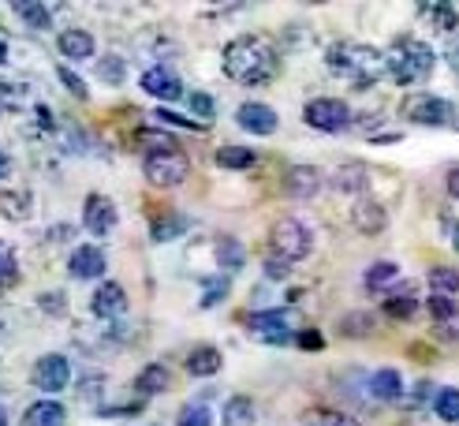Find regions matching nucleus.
<instances>
[{"label": "nucleus", "instance_id": "obj_1", "mask_svg": "<svg viewBox=\"0 0 459 426\" xmlns=\"http://www.w3.org/2000/svg\"><path fill=\"white\" fill-rule=\"evenodd\" d=\"M221 67L239 86H265L281 75V53L265 34H239L224 45Z\"/></svg>", "mask_w": 459, "mask_h": 426}, {"label": "nucleus", "instance_id": "obj_2", "mask_svg": "<svg viewBox=\"0 0 459 426\" xmlns=\"http://www.w3.org/2000/svg\"><path fill=\"white\" fill-rule=\"evenodd\" d=\"M325 67L348 86L370 90L385 79V53L374 49V45H366V41L343 38V41H333L325 49Z\"/></svg>", "mask_w": 459, "mask_h": 426}, {"label": "nucleus", "instance_id": "obj_3", "mask_svg": "<svg viewBox=\"0 0 459 426\" xmlns=\"http://www.w3.org/2000/svg\"><path fill=\"white\" fill-rule=\"evenodd\" d=\"M433 67H437V53L429 49L422 38H396L393 45L385 49V75L393 79L396 86H419L433 75Z\"/></svg>", "mask_w": 459, "mask_h": 426}, {"label": "nucleus", "instance_id": "obj_4", "mask_svg": "<svg viewBox=\"0 0 459 426\" xmlns=\"http://www.w3.org/2000/svg\"><path fill=\"white\" fill-rule=\"evenodd\" d=\"M314 251V229L299 217H281L277 224L269 229V247L265 255H277L284 262H303Z\"/></svg>", "mask_w": 459, "mask_h": 426}, {"label": "nucleus", "instance_id": "obj_5", "mask_svg": "<svg viewBox=\"0 0 459 426\" xmlns=\"http://www.w3.org/2000/svg\"><path fill=\"white\" fill-rule=\"evenodd\" d=\"M400 117L407 124H419V127H448L455 120V105L448 98L437 94H426V90H415L400 101Z\"/></svg>", "mask_w": 459, "mask_h": 426}, {"label": "nucleus", "instance_id": "obj_6", "mask_svg": "<svg viewBox=\"0 0 459 426\" xmlns=\"http://www.w3.org/2000/svg\"><path fill=\"white\" fill-rule=\"evenodd\" d=\"M247 333L262 344H291L299 336V326H295V314L291 310H255L247 314Z\"/></svg>", "mask_w": 459, "mask_h": 426}, {"label": "nucleus", "instance_id": "obj_7", "mask_svg": "<svg viewBox=\"0 0 459 426\" xmlns=\"http://www.w3.org/2000/svg\"><path fill=\"white\" fill-rule=\"evenodd\" d=\"M303 120L321 135H340L355 124V112L343 98H310L303 105Z\"/></svg>", "mask_w": 459, "mask_h": 426}, {"label": "nucleus", "instance_id": "obj_8", "mask_svg": "<svg viewBox=\"0 0 459 426\" xmlns=\"http://www.w3.org/2000/svg\"><path fill=\"white\" fill-rule=\"evenodd\" d=\"M143 176L153 187H179L183 179L191 176V157L183 150H169V153H146L143 157Z\"/></svg>", "mask_w": 459, "mask_h": 426}, {"label": "nucleus", "instance_id": "obj_9", "mask_svg": "<svg viewBox=\"0 0 459 426\" xmlns=\"http://www.w3.org/2000/svg\"><path fill=\"white\" fill-rule=\"evenodd\" d=\"M30 378H34V386H38L45 396L64 393V389H67V381H72V363H67V355L49 352V355H41L38 363H34Z\"/></svg>", "mask_w": 459, "mask_h": 426}, {"label": "nucleus", "instance_id": "obj_10", "mask_svg": "<svg viewBox=\"0 0 459 426\" xmlns=\"http://www.w3.org/2000/svg\"><path fill=\"white\" fill-rule=\"evenodd\" d=\"M82 224H86V232H94V236H112L117 232V224H120V210H117V202L105 198V195H86L82 202Z\"/></svg>", "mask_w": 459, "mask_h": 426}, {"label": "nucleus", "instance_id": "obj_11", "mask_svg": "<svg viewBox=\"0 0 459 426\" xmlns=\"http://www.w3.org/2000/svg\"><path fill=\"white\" fill-rule=\"evenodd\" d=\"M105 269H108V255L94 243H79L75 251L67 255V274L75 281H98V277H105Z\"/></svg>", "mask_w": 459, "mask_h": 426}, {"label": "nucleus", "instance_id": "obj_12", "mask_svg": "<svg viewBox=\"0 0 459 426\" xmlns=\"http://www.w3.org/2000/svg\"><path fill=\"white\" fill-rule=\"evenodd\" d=\"M321 187H325V172L314 169V165H291V169L284 172V191H288L291 198H299V202L314 198Z\"/></svg>", "mask_w": 459, "mask_h": 426}, {"label": "nucleus", "instance_id": "obj_13", "mask_svg": "<svg viewBox=\"0 0 459 426\" xmlns=\"http://www.w3.org/2000/svg\"><path fill=\"white\" fill-rule=\"evenodd\" d=\"M236 124L247 131V135H273L277 131V109H269L262 101H243L236 109Z\"/></svg>", "mask_w": 459, "mask_h": 426}, {"label": "nucleus", "instance_id": "obj_14", "mask_svg": "<svg viewBox=\"0 0 459 426\" xmlns=\"http://www.w3.org/2000/svg\"><path fill=\"white\" fill-rule=\"evenodd\" d=\"M90 310L98 314V318H120V314H127V291L117 284V281H105L98 284V291L90 296Z\"/></svg>", "mask_w": 459, "mask_h": 426}, {"label": "nucleus", "instance_id": "obj_15", "mask_svg": "<svg viewBox=\"0 0 459 426\" xmlns=\"http://www.w3.org/2000/svg\"><path fill=\"white\" fill-rule=\"evenodd\" d=\"M426 310H429L433 326H437L448 341H459V300L455 296H429Z\"/></svg>", "mask_w": 459, "mask_h": 426}, {"label": "nucleus", "instance_id": "obj_16", "mask_svg": "<svg viewBox=\"0 0 459 426\" xmlns=\"http://www.w3.org/2000/svg\"><path fill=\"white\" fill-rule=\"evenodd\" d=\"M56 49L64 53V60H90L98 53V41L82 27H67V30L56 34Z\"/></svg>", "mask_w": 459, "mask_h": 426}, {"label": "nucleus", "instance_id": "obj_17", "mask_svg": "<svg viewBox=\"0 0 459 426\" xmlns=\"http://www.w3.org/2000/svg\"><path fill=\"white\" fill-rule=\"evenodd\" d=\"M351 221H355V229H359V232L377 236L385 224H388V213H385V206H381L377 198L362 195V198H355V206H351Z\"/></svg>", "mask_w": 459, "mask_h": 426}, {"label": "nucleus", "instance_id": "obj_18", "mask_svg": "<svg viewBox=\"0 0 459 426\" xmlns=\"http://www.w3.org/2000/svg\"><path fill=\"white\" fill-rule=\"evenodd\" d=\"M139 83H143L146 94H150V98H157V101H179V94H183L179 79L169 72V67H146Z\"/></svg>", "mask_w": 459, "mask_h": 426}, {"label": "nucleus", "instance_id": "obj_19", "mask_svg": "<svg viewBox=\"0 0 459 426\" xmlns=\"http://www.w3.org/2000/svg\"><path fill=\"white\" fill-rule=\"evenodd\" d=\"M381 310L388 314V318H396V322L415 318V314H419V291L411 288V284H400V288H393L381 300Z\"/></svg>", "mask_w": 459, "mask_h": 426}, {"label": "nucleus", "instance_id": "obj_20", "mask_svg": "<svg viewBox=\"0 0 459 426\" xmlns=\"http://www.w3.org/2000/svg\"><path fill=\"white\" fill-rule=\"evenodd\" d=\"M366 389H370V396L381 400V404H396V400H403V378L393 367H381V370L370 374Z\"/></svg>", "mask_w": 459, "mask_h": 426}, {"label": "nucleus", "instance_id": "obj_21", "mask_svg": "<svg viewBox=\"0 0 459 426\" xmlns=\"http://www.w3.org/2000/svg\"><path fill=\"white\" fill-rule=\"evenodd\" d=\"M22 426H67V412H64V404L41 396L22 412Z\"/></svg>", "mask_w": 459, "mask_h": 426}, {"label": "nucleus", "instance_id": "obj_22", "mask_svg": "<svg viewBox=\"0 0 459 426\" xmlns=\"http://www.w3.org/2000/svg\"><path fill=\"white\" fill-rule=\"evenodd\" d=\"M221 367H224V355L213 344H198L187 352V374L191 378H213V374H221Z\"/></svg>", "mask_w": 459, "mask_h": 426}, {"label": "nucleus", "instance_id": "obj_23", "mask_svg": "<svg viewBox=\"0 0 459 426\" xmlns=\"http://www.w3.org/2000/svg\"><path fill=\"white\" fill-rule=\"evenodd\" d=\"M221 422H224V426H255V422H258L255 400L243 396V393L228 396V400H224V408H221Z\"/></svg>", "mask_w": 459, "mask_h": 426}, {"label": "nucleus", "instance_id": "obj_24", "mask_svg": "<svg viewBox=\"0 0 459 426\" xmlns=\"http://www.w3.org/2000/svg\"><path fill=\"white\" fill-rule=\"evenodd\" d=\"M172 386V370L165 363H150L139 370V378H134V393L139 396H160Z\"/></svg>", "mask_w": 459, "mask_h": 426}, {"label": "nucleus", "instance_id": "obj_25", "mask_svg": "<svg viewBox=\"0 0 459 426\" xmlns=\"http://www.w3.org/2000/svg\"><path fill=\"white\" fill-rule=\"evenodd\" d=\"M400 281V265L396 262H374L370 269L362 274V284H366V291H374V296H388L393 291V284Z\"/></svg>", "mask_w": 459, "mask_h": 426}, {"label": "nucleus", "instance_id": "obj_26", "mask_svg": "<svg viewBox=\"0 0 459 426\" xmlns=\"http://www.w3.org/2000/svg\"><path fill=\"white\" fill-rule=\"evenodd\" d=\"M34 213V195L27 187H15L0 195V217L4 221H27Z\"/></svg>", "mask_w": 459, "mask_h": 426}, {"label": "nucleus", "instance_id": "obj_27", "mask_svg": "<svg viewBox=\"0 0 459 426\" xmlns=\"http://www.w3.org/2000/svg\"><path fill=\"white\" fill-rule=\"evenodd\" d=\"M191 229V217H183V213H172V210H165L153 224H150V236H153V243H169V239H176V236H183Z\"/></svg>", "mask_w": 459, "mask_h": 426}, {"label": "nucleus", "instance_id": "obj_28", "mask_svg": "<svg viewBox=\"0 0 459 426\" xmlns=\"http://www.w3.org/2000/svg\"><path fill=\"white\" fill-rule=\"evenodd\" d=\"M419 15H422L437 34H448V38H452V34L459 30V12H455L452 4H422Z\"/></svg>", "mask_w": 459, "mask_h": 426}, {"label": "nucleus", "instance_id": "obj_29", "mask_svg": "<svg viewBox=\"0 0 459 426\" xmlns=\"http://www.w3.org/2000/svg\"><path fill=\"white\" fill-rule=\"evenodd\" d=\"M213 255H217V265L224 269V274H236V269H243V262H247V251H243V243L236 236H221L213 243Z\"/></svg>", "mask_w": 459, "mask_h": 426}, {"label": "nucleus", "instance_id": "obj_30", "mask_svg": "<svg viewBox=\"0 0 459 426\" xmlns=\"http://www.w3.org/2000/svg\"><path fill=\"white\" fill-rule=\"evenodd\" d=\"M333 187L362 198V195H366V169H362V165H340V169L333 172Z\"/></svg>", "mask_w": 459, "mask_h": 426}, {"label": "nucleus", "instance_id": "obj_31", "mask_svg": "<svg viewBox=\"0 0 459 426\" xmlns=\"http://www.w3.org/2000/svg\"><path fill=\"white\" fill-rule=\"evenodd\" d=\"M426 281H429V296H455V291H459V269L433 265L426 274Z\"/></svg>", "mask_w": 459, "mask_h": 426}, {"label": "nucleus", "instance_id": "obj_32", "mask_svg": "<svg viewBox=\"0 0 459 426\" xmlns=\"http://www.w3.org/2000/svg\"><path fill=\"white\" fill-rule=\"evenodd\" d=\"M258 161V153L255 150H247V146H221L217 150V165L221 169H232V172H243Z\"/></svg>", "mask_w": 459, "mask_h": 426}, {"label": "nucleus", "instance_id": "obj_33", "mask_svg": "<svg viewBox=\"0 0 459 426\" xmlns=\"http://www.w3.org/2000/svg\"><path fill=\"white\" fill-rule=\"evenodd\" d=\"M15 15L27 22L30 30H49V22H53L49 8H45V4H30V0H19V4H15Z\"/></svg>", "mask_w": 459, "mask_h": 426}, {"label": "nucleus", "instance_id": "obj_34", "mask_svg": "<svg viewBox=\"0 0 459 426\" xmlns=\"http://www.w3.org/2000/svg\"><path fill=\"white\" fill-rule=\"evenodd\" d=\"M98 79L108 83V86H120L127 79V60L117 57V53H108L105 60H98Z\"/></svg>", "mask_w": 459, "mask_h": 426}, {"label": "nucleus", "instance_id": "obj_35", "mask_svg": "<svg viewBox=\"0 0 459 426\" xmlns=\"http://www.w3.org/2000/svg\"><path fill=\"white\" fill-rule=\"evenodd\" d=\"M433 412H437L441 422H459V389H437Z\"/></svg>", "mask_w": 459, "mask_h": 426}, {"label": "nucleus", "instance_id": "obj_36", "mask_svg": "<svg viewBox=\"0 0 459 426\" xmlns=\"http://www.w3.org/2000/svg\"><path fill=\"white\" fill-rule=\"evenodd\" d=\"M19 281V258H15V247L8 239H0V288H8Z\"/></svg>", "mask_w": 459, "mask_h": 426}, {"label": "nucleus", "instance_id": "obj_37", "mask_svg": "<svg viewBox=\"0 0 459 426\" xmlns=\"http://www.w3.org/2000/svg\"><path fill=\"white\" fill-rule=\"evenodd\" d=\"M224 296H228V274H217V277H202V307H205V310H210V307H217Z\"/></svg>", "mask_w": 459, "mask_h": 426}, {"label": "nucleus", "instance_id": "obj_38", "mask_svg": "<svg viewBox=\"0 0 459 426\" xmlns=\"http://www.w3.org/2000/svg\"><path fill=\"white\" fill-rule=\"evenodd\" d=\"M303 426H362V422H359V419H351V415H343V412L317 408V412H310V415L303 419Z\"/></svg>", "mask_w": 459, "mask_h": 426}, {"label": "nucleus", "instance_id": "obj_39", "mask_svg": "<svg viewBox=\"0 0 459 426\" xmlns=\"http://www.w3.org/2000/svg\"><path fill=\"white\" fill-rule=\"evenodd\" d=\"M176 426H213V415L205 404H183L176 415Z\"/></svg>", "mask_w": 459, "mask_h": 426}, {"label": "nucleus", "instance_id": "obj_40", "mask_svg": "<svg viewBox=\"0 0 459 426\" xmlns=\"http://www.w3.org/2000/svg\"><path fill=\"white\" fill-rule=\"evenodd\" d=\"M191 112L198 117V124L210 127V120L217 117V101L210 94H202V90H195V94H191Z\"/></svg>", "mask_w": 459, "mask_h": 426}, {"label": "nucleus", "instance_id": "obj_41", "mask_svg": "<svg viewBox=\"0 0 459 426\" xmlns=\"http://www.w3.org/2000/svg\"><path fill=\"white\" fill-rule=\"evenodd\" d=\"M56 75H60V83L67 86V94H75L79 101H86V98H90V90H86V83H82V79H79V75L72 72V67H56Z\"/></svg>", "mask_w": 459, "mask_h": 426}, {"label": "nucleus", "instance_id": "obj_42", "mask_svg": "<svg viewBox=\"0 0 459 426\" xmlns=\"http://www.w3.org/2000/svg\"><path fill=\"white\" fill-rule=\"evenodd\" d=\"M262 269H265L269 281H288L291 262H284V258H277V255H265V258H262Z\"/></svg>", "mask_w": 459, "mask_h": 426}, {"label": "nucleus", "instance_id": "obj_43", "mask_svg": "<svg viewBox=\"0 0 459 426\" xmlns=\"http://www.w3.org/2000/svg\"><path fill=\"white\" fill-rule=\"evenodd\" d=\"M153 120H157L160 127H195V131H205V124H198V120H183V117H176V112H169V109H157V112H153Z\"/></svg>", "mask_w": 459, "mask_h": 426}, {"label": "nucleus", "instance_id": "obj_44", "mask_svg": "<svg viewBox=\"0 0 459 426\" xmlns=\"http://www.w3.org/2000/svg\"><path fill=\"white\" fill-rule=\"evenodd\" d=\"M340 326H343V333H348V336H366L374 329V318H370V314H351V318H343Z\"/></svg>", "mask_w": 459, "mask_h": 426}, {"label": "nucleus", "instance_id": "obj_45", "mask_svg": "<svg viewBox=\"0 0 459 426\" xmlns=\"http://www.w3.org/2000/svg\"><path fill=\"white\" fill-rule=\"evenodd\" d=\"M295 344L307 348V352H321V348H325V336H321L317 329H299V336H295Z\"/></svg>", "mask_w": 459, "mask_h": 426}, {"label": "nucleus", "instance_id": "obj_46", "mask_svg": "<svg viewBox=\"0 0 459 426\" xmlns=\"http://www.w3.org/2000/svg\"><path fill=\"white\" fill-rule=\"evenodd\" d=\"M38 307H41V310H49V314H64V310H67V303H64L60 291H49V296L41 291V296H38Z\"/></svg>", "mask_w": 459, "mask_h": 426}, {"label": "nucleus", "instance_id": "obj_47", "mask_svg": "<svg viewBox=\"0 0 459 426\" xmlns=\"http://www.w3.org/2000/svg\"><path fill=\"white\" fill-rule=\"evenodd\" d=\"M441 232H445V239L459 251V217H452V213H441Z\"/></svg>", "mask_w": 459, "mask_h": 426}, {"label": "nucleus", "instance_id": "obj_48", "mask_svg": "<svg viewBox=\"0 0 459 426\" xmlns=\"http://www.w3.org/2000/svg\"><path fill=\"white\" fill-rule=\"evenodd\" d=\"M445 60H448V67H452V72L459 75V30L448 38V45H445Z\"/></svg>", "mask_w": 459, "mask_h": 426}, {"label": "nucleus", "instance_id": "obj_49", "mask_svg": "<svg viewBox=\"0 0 459 426\" xmlns=\"http://www.w3.org/2000/svg\"><path fill=\"white\" fill-rule=\"evenodd\" d=\"M429 396H433V386H429V381H419L415 393H411V400H407V404H411V408H422V404H426Z\"/></svg>", "mask_w": 459, "mask_h": 426}, {"label": "nucleus", "instance_id": "obj_50", "mask_svg": "<svg viewBox=\"0 0 459 426\" xmlns=\"http://www.w3.org/2000/svg\"><path fill=\"white\" fill-rule=\"evenodd\" d=\"M445 191H448L452 198H459V165L448 169V176H445Z\"/></svg>", "mask_w": 459, "mask_h": 426}, {"label": "nucleus", "instance_id": "obj_51", "mask_svg": "<svg viewBox=\"0 0 459 426\" xmlns=\"http://www.w3.org/2000/svg\"><path fill=\"white\" fill-rule=\"evenodd\" d=\"M8 172H12V157L0 153V179H8Z\"/></svg>", "mask_w": 459, "mask_h": 426}, {"label": "nucleus", "instance_id": "obj_52", "mask_svg": "<svg viewBox=\"0 0 459 426\" xmlns=\"http://www.w3.org/2000/svg\"><path fill=\"white\" fill-rule=\"evenodd\" d=\"M0 426H8V419H4V412H0Z\"/></svg>", "mask_w": 459, "mask_h": 426}, {"label": "nucleus", "instance_id": "obj_53", "mask_svg": "<svg viewBox=\"0 0 459 426\" xmlns=\"http://www.w3.org/2000/svg\"><path fill=\"white\" fill-rule=\"evenodd\" d=\"M0 64H4V45H0Z\"/></svg>", "mask_w": 459, "mask_h": 426}]
</instances>
